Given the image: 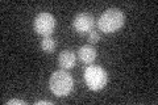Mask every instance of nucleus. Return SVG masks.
Segmentation results:
<instances>
[{
    "instance_id": "nucleus-7",
    "label": "nucleus",
    "mask_w": 158,
    "mask_h": 105,
    "mask_svg": "<svg viewBox=\"0 0 158 105\" xmlns=\"http://www.w3.org/2000/svg\"><path fill=\"white\" fill-rule=\"evenodd\" d=\"M78 57L83 63L90 64V63H92L94 61H95L96 50H95V47H92L91 45H83L78 51Z\"/></svg>"
},
{
    "instance_id": "nucleus-8",
    "label": "nucleus",
    "mask_w": 158,
    "mask_h": 105,
    "mask_svg": "<svg viewBox=\"0 0 158 105\" xmlns=\"http://www.w3.org/2000/svg\"><path fill=\"white\" fill-rule=\"evenodd\" d=\"M56 46H57V42H56V39H54L53 37L48 36V37H44L42 38V41H41V49L44 50V51L52 53V51H54Z\"/></svg>"
},
{
    "instance_id": "nucleus-2",
    "label": "nucleus",
    "mask_w": 158,
    "mask_h": 105,
    "mask_svg": "<svg viewBox=\"0 0 158 105\" xmlns=\"http://www.w3.org/2000/svg\"><path fill=\"white\" fill-rule=\"evenodd\" d=\"M49 88L58 97L69 96L74 88V79L66 70H57L49 79Z\"/></svg>"
},
{
    "instance_id": "nucleus-3",
    "label": "nucleus",
    "mask_w": 158,
    "mask_h": 105,
    "mask_svg": "<svg viewBox=\"0 0 158 105\" xmlns=\"http://www.w3.org/2000/svg\"><path fill=\"white\" fill-rule=\"evenodd\" d=\"M85 82L91 91H100L106 87L108 82V75L103 67L96 66V64H90L85 70Z\"/></svg>"
},
{
    "instance_id": "nucleus-11",
    "label": "nucleus",
    "mask_w": 158,
    "mask_h": 105,
    "mask_svg": "<svg viewBox=\"0 0 158 105\" xmlns=\"http://www.w3.org/2000/svg\"><path fill=\"white\" fill-rule=\"evenodd\" d=\"M37 105H41V104H48V105H50L52 101H48V100H41V101H36Z\"/></svg>"
},
{
    "instance_id": "nucleus-1",
    "label": "nucleus",
    "mask_w": 158,
    "mask_h": 105,
    "mask_svg": "<svg viewBox=\"0 0 158 105\" xmlns=\"http://www.w3.org/2000/svg\"><path fill=\"white\" fill-rule=\"evenodd\" d=\"M125 22V16L121 9L118 8H108L102 13V16L98 20V26L100 32L110 34L115 33L118 29L123 28Z\"/></svg>"
},
{
    "instance_id": "nucleus-5",
    "label": "nucleus",
    "mask_w": 158,
    "mask_h": 105,
    "mask_svg": "<svg viewBox=\"0 0 158 105\" xmlns=\"http://www.w3.org/2000/svg\"><path fill=\"white\" fill-rule=\"evenodd\" d=\"M94 25H95V20L90 12H81L78 13L73 20V28L75 29L78 33L85 34L87 32H91Z\"/></svg>"
},
{
    "instance_id": "nucleus-10",
    "label": "nucleus",
    "mask_w": 158,
    "mask_h": 105,
    "mask_svg": "<svg viewBox=\"0 0 158 105\" xmlns=\"http://www.w3.org/2000/svg\"><path fill=\"white\" fill-rule=\"evenodd\" d=\"M7 104H8V105H13V104H17V105H25V101H23V100H19V99H12V100H9Z\"/></svg>"
},
{
    "instance_id": "nucleus-6",
    "label": "nucleus",
    "mask_w": 158,
    "mask_h": 105,
    "mask_svg": "<svg viewBox=\"0 0 158 105\" xmlns=\"http://www.w3.org/2000/svg\"><path fill=\"white\" fill-rule=\"evenodd\" d=\"M77 55L73 50H62L58 55V63L62 70H70L75 66Z\"/></svg>"
},
{
    "instance_id": "nucleus-4",
    "label": "nucleus",
    "mask_w": 158,
    "mask_h": 105,
    "mask_svg": "<svg viewBox=\"0 0 158 105\" xmlns=\"http://www.w3.org/2000/svg\"><path fill=\"white\" fill-rule=\"evenodd\" d=\"M56 25H57L56 17L49 12L38 13L37 16L34 17V21H33L34 32L37 34H41L44 37L50 36V34L54 32V29H56Z\"/></svg>"
},
{
    "instance_id": "nucleus-9",
    "label": "nucleus",
    "mask_w": 158,
    "mask_h": 105,
    "mask_svg": "<svg viewBox=\"0 0 158 105\" xmlns=\"http://www.w3.org/2000/svg\"><path fill=\"white\" fill-rule=\"evenodd\" d=\"M99 39H100V34L99 32H95V30H91L90 34H88V42L91 43H96Z\"/></svg>"
}]
</instances>
